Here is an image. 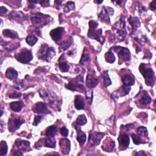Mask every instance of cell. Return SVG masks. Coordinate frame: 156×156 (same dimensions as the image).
<instances>
[{"instance_id":"cell-38","label":"cell","mask_w":156,"mask_h":156,"mask_svg":"<svg viewBox=\"0 0 156 156\" xmlns=\"http://www.w3.org/2000/svg\"><path fill=\"white\" fill-rule=\"evenodd\" d=\"M61 133L62 136L67 137L68 135V130L65 127H63L61 129Z\"/></svg>"},{"instance_id":"cell-2","label":"cell","mask_w":156,"mask_h":156,"mask_svg":"<svg viewBox=\"0 0 156 156\" xmlns=\"http://www.w3.org/2000/svg\"><path fill=\"white\" fill-rule=\"evenodd\" d=\"M54 54L55 52L53 48H50L46 44H44L42 45L39 51V58L49 62L53 56H54Z\"/></svg>"},{"instance_id":"cell-19","label":"cell","mask_w":156,"mask_h":156,"mask_svg":"<svg viewBox=\"0 0 156 156\" xmlns=\"http://www.w3.org/2000/svg\"><path fill=\"white\" fill-rule=\"evenodd\" d=\"M3 33L5 37H9V38H11V39H15V38H17V37H18L17 33H16V32L12 30H10V29L4 30Z\"/></svg>"},{"instance_id":"cell-39","label":"cell","mask_w":156,"mask_h":156,"mask_svg":"<svg viewBox=\"0 0 156 156\" xmlns=\"http://www.w3.org/2000/svg\"><path fill=\"white\" fill-rule=\"evenodd\" d=\"M42 116H35L34 121L33 125H35V126L38 125V124L40 122V121L42 120Z\"/></svg>"},{"instance_id":"cell-30","label":"cell","mask_w":156,"mask_h":156,"mask_svg":"<svg viewBox=\"0 0 156 156\" xmlns=\"http://www.w3.org/2000/svg\"><path fill=\"white\" fill-rule=\"evenodd\" d=\"M137 133L139 136L146 137L148 136V130L145 127H139L137 129Z\"/></svg>"},{"instance_id":"cell-6","label":"cell","mask_w":156,"mask_h":156,"mask_svg":"<svg viewBox=\"0 0 156 156\" xmlns=\"http://www.w3.org/2000/svg\"><path fill=\"white\" fill-rule=\"evenodd\" d=\"M104 134L102 133H93L91 134L89 137V142L92 146H96L99 144L101 139L103 138Z\"/></svg>"},{"instance_id":"cell-5","label":"cell","mask_w":156,"mask_h":156,"mask_svg":"<svg viewBox=\"0 0 156 156\" xmlns=\"http://www.w3.org/2000/svg\"><path fill=\"white\" fill-rule=\"evenodd\" d=\"M114 50L118 53V55L121 59L124 61H128L131 59V54L129 51L126 48L116 46L114 47Z\"/></svg>"},{"instance_id":"cell-12","label":"cell","mask_w":156,"mask_h":156,"mask_svg":"<svg viewBox=\"0 0 156 156\" xmlns=\"http://www.w3.org/2000/svg\"><path fill=\"white\" fill-rule=\"evenodd\" d=\"M61 148L62 153L65 154H68L70 149V142L67 139H62L60 142Z\"/></svg>"},{"instance_id":"cell-3","label":"cell","mask_w":156,"mask_h":156,"mask_svg":"<svg viewBox=\"0 0 156 156\" xmlns=\"http://www.w3.org/2000/svg\"><path fill=\"white\" fill-rule=\"evenodd\" d=\"M90 30L89 31L88 35L90 38L95 39L101 42V35L102 34V30L99 29V31H96V29L98 26V24L95 21H91L89 23Z\"/></svg>"},{"instance_id":"cell-24","label":"cell","mask_w":156,"mask_h":156,"mask_svg":"<svg viewBox=\"0 0 156 156\" xmlns=\"http://www.w3.org/2000/svg\"><path fill=\"white\" fill-rule=\"evenodd\" d=\"M57 131V127L56 126H51L47 128L46 131V136L49 137H53L55 136Z\"/></svg>"},{"instance_id":"cell-33","label":"cell","mask_w":156,"mask_h":156,"mask_svg":"<svg viewBox=\"0 0 156 156\" xmlns=\"http://www.w3.org/2000/svg\"><path fill=\"white\" fill-rule=\"evenodd\" d=\"M129 21L131 25L134 27V28H137V27H138L140 25V23L139 20L136 17L135 18L131 17Z\"/></svg>"},{"instance_id":"cell-25","label":"cell","mask_w":156,"mask_h":156,"mask_svg":"<svg viewBox=\"0 0 156 156\" xmlns=\"http://www.w3.org/2000/svg\"><path fill=\"white\" fill-rule=\"evenodd\" d=\"M105 58H106V61L110 63H114L115 61V57L114 54L112 53L111 51H109V52H107L106 54H105Z\"/></svg>"},{"instance_id":"cell-31","label":"cell","mask_w":156,"mask_h":156,"mask_svg":"<svg viewBox=\"0 0 156 156\" xmlns=\"http://www.w3.org/2000/svg\"><path fill=\"white\" fill-rule=\"evenodd\" d=\"M103 79H104V84L106 87H108L110 85L112 84L111 80L109 77V75L107 74V72H106L103 74Z\"/></svg>"},{"instance_id":"cell-22","label":"cell","mask_w":156,"mask_h":156,"mask_svg":"<svg viewBox=\"0 0 156 156\" xmlns=\"http://www.w3.org/2000/svg\"><path fill=\"white\" fill-rule=\"evenodd\" d=\"M115 146V143L113 140H110V142L107 141L104 143V146H102V148H103L106 151H109L110 152L112 150H113Z\"/></svg>"},{"instance_id":"cell-36","label":"cell","mask_w":156,"mask_h":156,"mask_svg":"<svg viewBox=\"0 0 156 156\" xmlns=\"http://www.w3.org/2000/svg\"><path fill=\"white\" fill-rule=\"evenodd\" d=\"M90 60L89 59V56L88 54H84L82 55L81 60H80V63L82 64V65H85L86 63H87L89 62Z\"/></svg>"},{"instance_id":"cell-34","label":"cell","mask_w":156,"mask_h":156,"mask_svg":"<svg viewBox=\"0 0 156 156\" xmlns=\"http://www.w3.org/2000/svg\"><path fill=\"white\" fill-rule=\"evenodd\" d=\"M131 136L134 144H139L140 143H141V137L139 136H137L135 134H132Z\"/></svg>"},{"instance_id":"cell-41","label":"cell","mask_w":156,"mask_h":156,"mask_svg":"<svg viewBox=\"0 0 156 156\" xmlns=\"http://www.w3.org/2000/svg\"><path fill=\"white\" fill-rule=\"evenodd\" d=\"M0 12H1V15H3L7 12V9L6 7L2 6L0 9Z\"/></svg>"},{"instance_id":"cell-18","label":"cell","mask_w":156,"mask_h":156,"mask_svg":"<svg viewBox=\"0 0 156 156\" xmlns=\"http://www.w3.org/2000/svg\"><path fill=\"white\" fill-rule=\"evenodd\" d=\"M15 144L17 145L19 149H23L24 151H26L27 148H28L29 145L30 143L28 141H24V140H17L15 142Z\"/></svg>"},{"instance_id":"cell-15","label":"cell","mask_w":156,"mask_h":156,"mask_svg":"<svg viewBox=\"0 0 156 156\" xmlns=\"http://www.w3.org/2000/svg\"><path fill=\"white\" fill-rule=\"evenodd\" d=\"M10 108L12 109V110L16 112H18L21 110V109H22L23 104L21 103V101L12 102V103H10Z\"/></svg>"},{"instance_id":"cell-23","label":"cell","mask_w":156,"mask_h":156,"mask_svg":"<svg viewBox=\"0 0 156 156\" xmlns=\"http://www.w3.org/2000/svg\"><path fill=\"white\" fill-rule=\"evenodd\" d=\"M42 17H43L42 14L37 13L32 15L31 20L34 24H35V25L39 24L42 21Z\"/></svg>"},{"instance_id":"cell-14","label":"cell","mask_w":156,"mask_h":156,"mask_svg":"<svg viewBox=\"0 0 156 156\" xmlns=\"http://www.w3.org/2000/svg\"><path fill=\"white\" fill-rule=\"evenodd\" d=\"M110 14L109 10H108V7H104V9L102 10L101 13L100 14L99 18L101 20H103L104 21H108L109 23L110 22V18H109V14ZM112 15V14H111Z\"/></svg>"},{"instance_id":"cell-16","label":"cell","mask_w":156,"mask_h":156,"mask_svg":"<svg viewBox=\"0 0 156 156\" xmlns=\"http://www.w3.org/2000/svg\"><path fill=\"white\" fill-rule=\"evenodd\" d=\"M6 76L10 80H13L17 78L18 73L13 68H9L6 72Z\"/></svg>"},{"instance_id":"cell-9","label":"cell","mask_w":156,"mask_h":156,"mask_svg":"<svg viewBox=\"0 0 156 156\" xmlns=\"http://www.w3.org/2000/svg\"><path fill=\"white\" fill-rule=\"evenodd\" d=\"M33 111L38 114H42V113H48V110L47 109V107L45 103L39 102V103H36L33 107Z\"/></svg>"},{"instance_id":"cell-1","label":"cell","mask_w":156,"mask_h":156,"mask_svg":"<svg viewBox=\"0 0 156 156\" xmlns=\"http://www.w3.org/2000/svg\"><path fill=\"white\" fill-rule=\"evenodd\" d=\"M140 71L143 75L146 84L149 86H153L155 82V78L154 72L153 69L147 68L146 64L142 63L140 67Z\"/></svg>"},{"instance_id":"cell-10","label":"cell","mask_w":156,"mask_h":156,"mask_svg":"<svg viewBox=\"0 0 156 156\" xmlns=\"http://www.w3.org/2000/svg\"><path fill=\"white\" fill-rule=\"evenodd\" d=\"M129 137L126 134H123L119 138L120 146L122 148V149L126 148L129 144Z\"/></svg>"},{"instance_id":"cell-42","label":"cell","mask_w":156,"mask_h":156,"mask_svg":"<svg viewBox=\"0 0 156 156\" xmlns=\"http://www.w3.org/2000/svg\"><path fill=\"white\" fill-rule=\"evenodd\" d=\"M155 3H156V1H153L151 3L150 7H151V10H155V8H156Z\"/></svg>"},{"instance_id":"cell-43","label":"cell","mask_w":156,"mask_h":156,"mask_svg":"<svg viewBox=\"0 0 156 156\" xmlns=\"http://www.w3.org/2000/svg\"><path fill=\"white\" fill-rule=\"evenodd\" d=\"M137 155H140H140H146V154H145V153H142V152L139 153H137Z\"/></svg>"},{"instance_id":"cell-32","label":"cell","mask_w":156,"mask_h":156,"mask_svg":"<svg viewBox=\"0 0 156 156\" xmlns=\"http://www.w3.org/2000/svg\"><path fill=\"white\" fill-rule=\"evenodd\" d=\"M59 68L62 72H67L69 70V67L66 62H61L59 63Z\"/></svg>"},{"instance_id":"cell-26","label":"cell","mask_w":156,"mask_h":156,"mask_svg":"<svg viewBox=\"0 0 156 156\" xmlns=\"http://www.w3.org/2000/svg\"><path fill=\"white\" fill-rule=\"evenodd\" d=\"M77 140L80 144H84L86 141V135L85 133L80 131H79V132H78Z\"/></svg>"},{"instance_id":"cell-11","label":"cell","mask_w":156,"mask_h":156,"mask_svg":"<svg viewBox=\"0 0 156 156\" xmlns=\"http://www.w3.org/2000/svg\"><path fill=\"white\" fill-rule=\"evenodd\" d=\"M87 85L89 88H93L98 84V80L95 75L89 74L87 77Z\"/></svg>"},{"instance_id":"cell-17","label":"cell","mask_w":156,"mask_h":156,"mask_svg":"<svg viewBox=\"0 0 156 156\" xmlns=\"http://www.w3.org/2000/svg\"><path fill=\"white\" fill-rule=\"evenodd\" d=\"M122 80L124 84V85L127 86V87L134 85V82H135V80H134V79L131 76H129V75H125V76H123Z\"/></svg>"},{"instance_id":"cell-40","label":"cell","mask_w":156,"mask_h":156,"mask_svg":"<svg viewBox=\"0 0 156 156\" xmlns=\"http://www.w3.org/2000/svg\"><path fill=\"white\" fill-rule=\"evenodd\" d=\"M21 94L17 93H13L9 95V97L10 98H18V97H20Z\"/></svg>"},{"instance_id":"cell-4","label":"cell","mask_w":156,"mask_h":156,"mask_svg":"<svg viewBox=\"0 0 156 156\" xmlns=\"http://www.w3.org/2000/svg\"><path fill=\"white\" fill-rule=\"evenodd\" d=\"M16 58L21 63H28L32 61L33 57L31 51L25 49L20 52L18 55L16 56Z\"/></svg>"},{"instance_id":"cell-21","label":"cell","mask_w":156,"mask_h":156,"mask_svg":"<svg viewBox=\"0 0 156 156\" xmlns=\"http://www.w3.org/2000/svg\"><path fill=\"white\" fill-rule=\"evenodd\" d=\"M45 146L46 147L54 148L56 147V140L53 137H50L45 139Z\"/></svg>"},{"instance_id":"cell-7","label":"cell","mask_w":156,"mask_h":156,"mask_svg":"<svg viewBox=\"0 0 156 156\" xmlns=\"http://www.w3.org/2000/svg\"><path fill=\"white\" fill-rule=\"evenodd\" d=\"M24 123V121L21 120L20 118H14V119L9 120V129L10 132H14L20 128L21 125Z\"/></svg>"},{"instance_id":"cell-29","label":"cell","mask_w":156,"mask_h":156,"mask_svg":"<svg viewBox=\"0 0 156 156\" xmlns=\"http://www.w3.org/2000/svg\"><path fill=\"white\" fill-rule=\"evenodd\" d=\"M0 146H1V155L3 156L6 155L8 150V147L6 142L4 141H1Z\"/></svg>"},{"instance_id":"cell-28","label":"cell","mask_w":156,"mask_h":156,"mask_svg":"<svg viewBox=\"0 0 156 156\" xmlns=\"http://www.w3.org/2000/svg\"><path fill=\"white\" fill-rule=\"evenodd\" d=\"M76 123L78 125H80V126L84 125L87 123V118H86L84 115H80L78 116Z\"/></svg>"},{"instance_id":"cell-37","label":"cell","mask_w":156,"mask_h":156,"mask_svg":"<svg viewBox=\"0 0 156 156\" xmlns=\"http://www.w3.org/2000/svg\"><path fill=\"white\" fill-rule=\"evenodd\" d=\"M70 45H71L70 43L68 42V40H66V41H64L61 45V48L63 51H65L67 50V48H68Z\"/></svg>"},{"instance_id":"cell-13","label":"cell","mask_w":156,"mask_h":156,"mask_svg":"<svg viewBox=\"0 0 156 156\" xmlns=\"http://www.w3.org/2000/svg\"><path fill=\"white\" fill-rule=\"evenodd\" d=\"M74 105L78 110H82L84 109L85 103L82 96L79 95H77L76 96V99L74 101Z\"/></svg>"},{"instance_id":"cell-35","label":"cell","mask_w":156,"mask_h":156,"mask_svg":"<svg viewBox=\"0 0 156 156\" xmlns=\"http://www.w3.org/2000/svg\"><path fill=\"white\" fill-rule=\"evenodd\" d=\"M74 8V3L72 1H68L65 4V10H67V12L73 10Z\"/></svg>"},{"instance_id":"cell-20","label":"cell","mask_w":156,"mask_h":156,"mask_svg":"<svg viewBox=\"0 0 156 156\" xmlns=\"http://www.w3.org/2000/svg\"><path fill=\"white\" fill-rule=\"evenodd\" d=\"M151 101H152V99H151V98L150 96L149 95V94L147 92H146V91H145L144 94L142 95L141 99H140V103L142 104H144V105H147V104H150Z\"/></svg>"},{"instance_id":"cell-8","label":"cell","mask_w":156,"mask_h":156,"mask_svg":"<svg viewBox=\"0 0 156 156\" xmlns=\"http://www.w3.org/2000/svg\"><path fill=\"white\" fill-rule=\"evenodd\" d=\"M64 33V29L63 28H57L52 30L50 32V35L53 40L55 42H57L60 39H61L63 33Z\"/></svg>"},{"instance_id":"cell-27","label":"cell","mask_w":156,"mask_h":156,"mask_svg":"<svg viewBox=\"0 0 156 156\" xmlns=\"http://www.w3.org/2000/svg\"><path fill=\"white\" fill-rule=\"evenodd\" d=\"M37 41H38V39H37V37L34 35H31L26 38V42L28 43V45L30 46L34 45Z\"/></svg>"}]
</instances>
